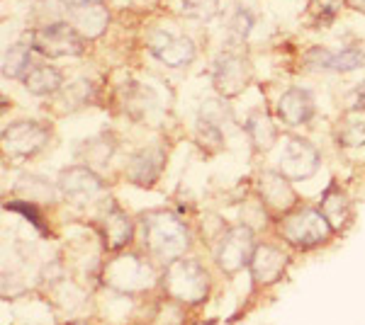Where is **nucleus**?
Segmentation results:
<instances>
[{
    "label": "nucleus",
    "mask_w": 365,
    "mask_h": 325,
    "mask_svg": "<svg viewBox=\"0 0 365 325\" xmlns=\"http://www.w3.org/2000/svg\"><path fill=\"white\" fill-rule=\"evenodd\" d=\"M180 3L187 15L200 17V20H210L220 8V0H180Z\"/></svg>",
    "instance_id": "nucleus-28"
},
{
    "label": "nucleus",
    "mask_w": 365,
    "mask_h": 325,
    "mask_svg": "<svg viewBox=\"0 0 365 325\" xmlns=\"http://www.w3.org/2000/svg\"><path fill=\"white\" fill-rule=\"evenodd\" d=\"M319 151L304 139H292L285 141L280 153V173L287 177V180H307L319 170Z\"/></svg>",
    "instance_id": "nucleus-7"
},
{
    "label": "nucleus",
    "mask_w": 365,
    "mask_h": 325,
    "mask_svg": "<svg viewBox=\"0 0 365 325\" xmlns=\"http://www.w3.org/2000/svg\"><path fill=\"white\" fill-rule=\"evenodd\" d=\"M251 80V66L244 56L239 54H220L212 68V82H215L217 92L225 97H234L249 85Z\"/></svg>",
    "instance_id": "nucleus-8"
},
{
    "label": "nucleus",
    "mask_w": 365,
    "mask_h": 325,
    "mask_svg": "<svg viewBox=\"0 0 365 325\" xmlns=\"http://www.w3.org/2000/svg\"><path fill=\"white\" fill-rule=\"evenodd\" d=\"M285 265H287V257L282 255L278 247L258 245L249 267L256 282H261V284H273V282L280 279L282 272H285Z\"/></svg>",
    "instance_id": "nucleus-16"
},
{
    "label": "nucleus",
    "mask_w": 365,
    "mask_h": 325,
    "mask_svg": "<svg viewBox=\"0 0 365 325\" xmlns=\"http://www.w3.org/2000/svg\"><path fill=\"white\" fill-rule=\"evenodd\" d=\"M93 95V85L88 80H73L71 85L63 87L61 92V105H66L68 110H78L88 105V100Z\"/></svg>",
    "instance_id": "nucleus-24"
},
{
    "label": "nucleus",
    "mask_w": 365,
    "mask_h": 325,
    "mask_svg": "<svg viewBox=\"0 0 365 325\" xmlns=\"http://www.w3.org/2000/svg\"><path fill=\"white\" fill-rule=\"evenodd\" d=\"M105 282L125 294L146 292L154 287V270L137 255H122L105 267Z\"/></svg>",
    "instance_id": "nucleus-5"
},
{
    "label": "nucleus",
    "mask_w": 365,
    "mask_h": 325,
    "mask_svg": "<svg viewBox=\"0 0 365 325\" xmlns=\"http://www.w3.org/2000/svg\"><path fill=\"white\" fill-rule=\"evenodd\" d=\"M197 141L202 149L207 151H217L222 146V141H225V134H222V129L217 127V124H210V122H197Z\"/></svg>",
    "instance_id": "nucleus-25"
},
{
    "label": "nucleus",
    "mask_w": 365,
    "mask_h": 325,
    "mask_svg": "<svg viewBox=\"0 0 365 325\" xmlns=\"http://www.w3.org/2000/svg\"><path fill=\"white\" fill-rule=\"evenodd\" d=\"M98 226L103 233V240L110 250H120L132 240V221L117 204H108L103 214L98 216Z\"/></svg>",
    "instance_id": "nucleus-14"
},
{
    "label": "nucleus",
    "mask_w": 365,
    "mask_h": 325,
    "mask_svg": "<svg viewBox=\"0 0 365 325\" xmlns=\"http://www.w3.org/2000/svg\"><path fill=\"white\" fill-rule=\"evenodd\" d=\"M232 34L237 39H246L249 37V32H251V27H253V17L249 10H239L237 15H234V20H232Z\"/></svg>",
    "instance_id": "nucleus-29"
},
{
    "label": "nucleus",
    "mask_w": 365,
    "mask_h": 325,
    "mask_svg": "<svg viewBox=\"0 0 365 325\" xmlns=\"http://www.w3.org/2000/svg\"><path fill=\"white\" fill-rule=\"evenodd\" d=\"M49 141V132L39 122H15L3 132V149L10 156L29 158L39 153Z\"/></svg>",
    "instance_id": "nucleus-10"
},
{
    "label": "nucleus",
    "mask_w": 365,
    "mask_h": 325,
    "mask_svg": "<svg viewBox=\"0 0 365 325\" xmlns=\"http://www.w3.org/2000/svg\"><path fill=\"white\" fill-rule=\"evenodd\" d=\"M113 151H115V144H110L108 136L86 141V146H83L86 163L88 165H108V161L113 158Z\"/></svg>",
    "instance_id": "nucleus-23"
},
{
    "label": "nucleus",
    "mask_w": 365,
    "mask_h": 325,
    "mask_svg": "<svg viewBox=\"0 0 365 325\" xmlns=\"http://www.w3.org/2000/svg\"><path fill=\"white\" fill-rule=\"evenodd\" d=\"M365 66V54L358 49H344L331 56V70H356Z\"/></svg>",
    "instance_id": "nucleus-26"
},
{
    "label": "nucleus",
    "mask_w": 365,
    "mask_h": 325,
    "mask_svg": "<svg viewBox=\"0 0 365 325\" xmlns=\"http://www.w3.org/2000/svg\"><path fill=\"white\" fill-rule=\"evenodd\" d=\"M8 209H15V211H22L27 218H32V223L34 226H39L42 228V221H39V216H37V211L32 209V206H27V204H22V202H17V204H8Z\"/></svg>",
    "instance_id": "nucleus-30"
},
{
    "label": "nucleus",
    "mask_w": 365,
    "mask_h": 325,
    "mask_svg": "<svg viewBox=\"0 0 365 325\" xmlns=\"http://www.w3.org/2000/svg\"><path fill=\"white\" fill-rule=\"evenodd\" d=\"M282 235L295 247H314L327 243L329 235L334 233L331 223L322 214V209H299L282 221Z\"/></svg>",
    "instance_id": "nucleus-3"
},
{
    "label": "nucleus",
    "mask_w": 365,
    "mask_h": 325,
    "mask_svg": "<svg viewBox=\"0 0 365 325\" xmlns=\"http://www.w3.org/2000/svg\"><path fill=\"white\" fill-rule=\"evenodd\" d=\"M163 289L170 299L182 301V304H197L207 297V272L197 260L178 257L168 262L166 272H163Z\"/></svg>",
    "instance_id": "nucleus-2"
},
{
    "label": "nucleus",
    "mask_w": 365,
    "mask_h": 325,
    "mask_svg": "<svg viewBox=\"0 0 365 325\" xmlns=\"http://www.w3.org/2000/svg\"><path fill=\"white\" fill-rule=\"evenodd\" d=\"M29 68H32V61H29V46L13 44L3 51V75L5 78H25Z\"/></svg>",
    "instance_id": "nucleus-22"
},
{
    "label": "nucleus",
    "mask_w": 365,
    "mask_h": 325,
    "mask_svg": "<svg viewBox=\"0 0 365 325\" xmlns=\"http://www.w3.org/2000/svg\"><path fill=\"white\" fill-rule=\"evenodd\" d=\"M66 17L83 39H98L110 25V13L100 0H71L66 3Z\"/></svg>",
    "instance_id": "nucleus-9"
},
{
    "label": "nucleus",
    "mask_w": 365,
    "mask_h": 325,
    "mask_svg": "<svg viewBox=\"0 0 365 325\" xmlns=\"http://www.w3.org/2000/svg\"><path fill=\"white\" fill-rule=\"evenodd\" d=\"M141 240L156 260L173 262L187 250L190 233H187L185 223L170 211H149L141 216Z\"/></svg>",
    "instance_id": "nucleus-1"
},
{
    "label": "nucleus",
    "mask_w": 365,
    "mask_h": 325,
    "mask_svg": "<svg viewBox=\"0 0 365 325\" xmlns=\"http://www.w3.org/2000/svg\"><path fill=\"white\" fill-rule=\"evenodd\" d=\"M356 100H358L356 107H358V110H365V82H361V85H358V90H356Z\"/></svg>",
    "instance_id": "nucleus-31"
},
{
    "label": "nucleus",
    "mask_w": 365,
    "mask_h": 325,
    "mask_svg": "<svg viewBox=\"0 0 365 325\" xmlns=\"http://www.w3.org/2000/svg\"><path fill=\"white\" fill-rule=\"evenodd\" d=\"M322 214L327 216V221L331 223V228L336 230L349 221V199L346 194L336 190V185H331L322 197Z\"/></svg>",
    "instance_id": "nucleus-21"
},
{
    "label": "nucleus",
    "mask_w": 365,
    "mask_h": 325,
    "mask_svg": "<svg viewBox=\"0 0 365 325\" xmlns=\"http://www.w3.org/2000/svg\"><path fill=\"white\" fill-rule=\"evenodd\" d=\"M339 13V0H312L309 3V15L314 20V25H327L331 22Z\"/></svg>",
    "instance_id": "nucleus-27"
},
{
    "label": "nucleus",
    "mask_w": 365,
    "mask_h": 325,
    "mask_svg": "<svg viewBox=\"0 0 365 325\" xmlns=\"http://www.w3.org/2000/svg\"><path fill=\"white\" fill-rule=\"evenodd\" d=\"M58 190L73 204H86L93 197H98L100 190H103V182L88 165H76V168H68L61 173Z\"/></svg>",
    "instance_id": "nucleus-12"
},
{
    "label": "nucleus",
    "mask_w": 365,
    "mask_h": 325,
    "mask_svg": "<svg viewBox=\"0 0 365 325\" xmlns=\"http://www.w3.org/2000/svg\"><path fill=\"white\" fill-rule=\"evenodd\" d=\"M246 134H249L251 144L256 146L258 151H268L270 146L278 139V129H275L273 119L266 114V112H253V114L246 119Z\"/></svg>",
    "instance_id": "nucleus-19"
},
{
    "label": "nucleus",
    "mask_w": 365,
    "mask_h": 325,
    "mask_svg": "<svg viewBox=\"0 0 365 325\" xmlns=\"http://www.w3.org/2000/svg\"><path fill=\"white\" fill-rule=\"evenodd\" d=\"M253 252H256V245H253L251 228L234 226L222 235L220 247H217V262L227 275H234V272L244 270L246 265H251Z\"/></svg>",
    "instance_id": "nucleus-6"
},
{
    "label": "nucleus",
    "mask_w": 365,
    "mask_h": 325,
    "mask_svg": "<svg viewBox=\"0 0 365 325\" xmlns=\"http://www.w3.org/2000/svg\"><path fill=\"white\" fill-rule=\"evenodd\" d=\"M22 82H25V87L32 95H51V92L61 90V73L54 66L37 63V66L27 70Z\"/></svg>",
    "instance_id": "nucleus-18"
},
{
    "label": "nucleus",
    "mask_w": 365,
    "mask_h": 325,
    "mask_svg": "<svg viewBox=\"0 0 365 325\" xmlns=\"http://www.w3.org/2000/svg\"><path fill=\"white\" fill-rule=\"evenodd\" d=\"M278 114L287 127H299L314 114V100L302 87H292V90L282 92V97L278 100Z\"/></svg>",
    "instance_id": "nucleus-17"
},
{
    "label": "nucleus",
    "mask_w": 365,
    "mask_h": 325,
    "mask_svg": "<svg viewBox=\"0 0 365 325\" xmlns=\"http://www.w3.org/2000/svg\"><path fill=\"white\" fill-rule=\"evenodd\" d=\"M163 161H166V156H163V151L156 149V146L139 151L137 156H134L132 161H129L127 177L134 182V185L151 187L158 180V175H161Z\"/></svg>",
    "instance_id": "nucleus-15"
},
{
    "label": "nucleus",
    "mask_w": 365,
    "mask_h": 325,
    "mask_svg": "<svg viewBox=\"0 0 365 325\" xmlns=\"http://www.w3.org/2000/svg\"><path fill=\"white\" fill-rule=\"evenodd\" d=\"M83 37L68 22H51L32 32V49L49 58L78 56L83 54Z\"/></svg>",
    "instance_id": "nucleus-4"
},
{
    "label": "nucleus",
    "mask_w": 365,
    "mask_h": 325,
    "mask_svg": "<svg viewBox=\"0 0 365 325\" xmlns=\"http://www.w3.org/2000/svg\"><path fill=\"white\" fill-rule=\"evenodd\" d=\"M339 144L346 149H356V146L365 144V112L361 110H351L341 117L339 122Z\"/></svg>",
    "instance_id": "nucleus-20"
},
{
    "label": "nucleus",
    "mask_w": 365,
    "mask_h": 325,
    "mask_svg": "<svg viewBox=\"0 0 365 325\" xmlns=\"http://www.w3.org/2000/svg\"><path fill=\"white\" fill-rule=\"evenodd\" d=\"M258 187H261L263 204H266L270 211H275V214H285V211H290L292 206L297 204L295 190H292L287 177L282 173H273V170L263 173Z\"/></svg>",
    "instance_id": "nucleus-13"
},
{
    "label": "nucleus",
    "mask_w": 365,
    "mask_h": 325,
    "mask_svg": "<svg viewBox=\"0 0 365 325\" xmlns=\"http://www.w3.org/2000/svg\"><path fill=\"white\" fill-rule=\"evenodd\" d=\"M349 8H353V10H358V13H363L365 15V0H344Z\"/></svg>",
    "instance_id": "nucleus-32"
},
{
    "label": "nucleus",
    "mask_w": 365,
    "mask_h": 325,
    "mask_svg": "<svg viewBox=\"0 0 365 325\" xmlns=\"http://www.w3.org/2000/svg\"><path fill=\"white\" fill-rule=\"evenodd\" d=\"M149 49L168 68H182L187 63H192V58H195V44H192V39L170 32H156L149 41Z\"/></svg>",
    "instance_id": "nucleus-11"
}]
</instances>
